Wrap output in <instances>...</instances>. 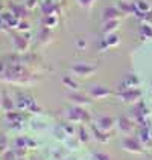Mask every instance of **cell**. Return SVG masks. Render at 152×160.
Masks as SVG:
<instances>
[{"mask_svg":"<svg viewBox=\"0 0 152 160\" xmlns=\"http://www.w3.org/2000/svg\"><path fill=\"white\" fill-rule=\"evenodd\" d=\"M14 40H15V48L18 50H25L27 48V44H26V40L23 38H20L18 35H14Z\"/></svg>","mask_w":152,"mask_h":160,"instance_id":"cell-1","label":"cell"},{"mask_svg":"<svg viewBox=\"0 0 152 160\" xmlns=\"http://www.w3.org/2000/svg\"><path fill=\"white\" fill-rule=\"evenodd\" d=\"M12 11L15 12L17 18H20L21 15H25V9H23V8H20V6H17V5H14L12 6Z\"/></svg>","mask_w":152,"mask_h":160,"instance_id":"cell-2","label":"cell"},{"mask_svg":"<svg viewBox=\"0 0 152 160\" xmlns=\"http://www.w3.org/2000/svg\"><path fill=\"white\" fill-rule=\"evenodd\" d=\"M35 2H37V0H27V6L32 8V5H35Z\"/></svg>","mask_w":152,"mask_h":160,"instance_id":"cell-3","label":"cell"}]
</instances>
